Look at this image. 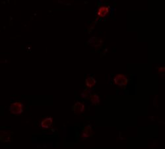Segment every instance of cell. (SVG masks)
Instances as JSON below:
<instances>
[{
  "label": "cell",
  "mask_w": 165,
  "mask_h": 149,
  "mask_svg": "<svg viewBox=\"0 0 165 149\" xmlns=\"http://www.w3.org/2000/svg\"><path fill=\"white\" fill-rule=\"evenodd\" d=\"M53 120L51 117L45 118L40 122V127L42 129H48L52 125Z\"/></svg>",
  "instance_id": "8992f818"
},
{
  "label": "cell",
  "mask_w": 165,
  "mask_h": 149,
  "mask_svg": "<svg viewBox=\"0 0 165 149\" xmlns=\"http://www.w3.org/2000/svg\"><path fill=\"white\" fill-rule=\"evenodd\" d=\"M91 102L92 104H98L100 103V98L97 94H94L90 96Z\"/></svg>",
  "instance_id": "9c48e42d"
},
{
  "label": "cell",
  "mask_w": 165,
  "mask_h": 149,
  "mask_svg": "<svg viewBox=\"0 0 165 149\" xmlns=\"http://www.w3.org/2000/svg\"><path fill=\"white\" fill-rule=\"evenodd\" d=\"M109 12H110V9H109L108 7L106 5H102L98 8L97 14L99 17L103 18L106 17L109 14Z\"/></svg>",
  "instance_id": "3957f363"
},
{
  "label": "cell",
  "mask_w": 165,
  "mask_h": 149,
  "mask_svg": "<svg viewBox=\"0 0 165 149\" xmlns=\"http://www.w3.org/2000/svg\"><path fill=\"white\" fill-rule=\"evenodd\" d=\"M97 83V81L95 80V79L92 77H90L86 79L85 80V84L86 86H87V87L88 88H91L94 87V86Z\"/></svg>",
  "instance_id": "52a82bcc"
},
{
  "label": "cell",
  "mask_w": 165,
  "mask_h": 149,
  "mask_svg": "<svg viewBox=\"0 0 165 149\" xmlns=\"http://www.w3.org/2000/svg\"><path fill=\"white\" fill-rule=\"evenodd\" d=\"M164 67H160L159 69H158V72L160 73H164Z\"/></svg>",
  "instance_id": "8fae6325"
},
{
  "label": "cell",
  "mask_w": 165,
  "mask_h": 149,
  "mask_svg": "<svg viewBox=\"0 0 165 149\" xmlns=\"http://www.w3.org/2000/svg\"><path fill=\"white\" fill-rule=\"evenodd\" d=\"M1 141L3 142V143H6V142H9L10 141V137H11V135L9 134L7 132H1Z\"/></svg>",
  "instance_id": "ba28073f"
},
{
  "label": "cell",
  "mask_w": 165,
  "mask_h": 149,
  "mask_svg": "<svg viewBox=\"0 0 165 149\" xmlns=\"http://www.w3.org/2000/svg\"><path fill=\"white\" fill-rule=\"evenodd\" d=\"M73 110L74 111V113L75 114H82L85 110V107L83 104L79 102H77L75 104L74 106Z\"/></svg>",
  "instance_id": "5b68a950"
},
{
  "label": "cell",
  "mask_w": 165,
  "mask_h": 149,
  "mask_svg": "<svg viewBox=\"0 0 165 149\" xmlns=\"http://www.w3.org/2000/svg\"><path fill=\"white\" fill-rule=\"evenodd\" d=\"M128 82L129 79L127 77V76L123 74H118L116 75L114 78V83L121 87H125L128 85Z\"/></svg>",
  "instance_id": "6da1fadb"
},
{
  "label": "cell",
  "mask_w": 165,
  "mask_h": 149,
  "mask_svg": "<svg viewBox=\"0 0 165 149\" xmlns=\"http://www.w3.org/2000/svg\"><path fill=\"white\" fill-rule=\"evenodd\" d=\"M92 126L91 125H88L83 129V130H82L81 137L82 139H87L88 137L92 136Z\"/></svg>",
  "instance_id": "277c9868"
},
{
  "label": "cell",
  "mask_w": 165,
  "mask_h": 149,
  "mask_svg": "<svg viewBox=\"0 0 165 149\" xmlns=\"http://www.w3.org/2000/svg\"><path fill=\"white\" fill-rule=\"evenodd\" d=\"M90 96H89L88 92L87 91H85L84 92H82L81 93V97L83 98H88Z\"/></svg>",
  "instance_id": "30bf717a"
},
{
  "label": "cell",
  "mask_w": 165,
  "mask_h": 149,
  "mask_svg": "<svg viewBox=\"0 0 165 149\" xmlns=\"http://www.w3.org/2000/svg\"><path fill=\"white\" fill-rule=\"evenodd\" d=\"M9 111L13 114L19 115L23 112V104L20 102H16L11 104L9 107Z\"/></svg>",
  "instance_id": "7a4b0ae2"
}]
</instances>
